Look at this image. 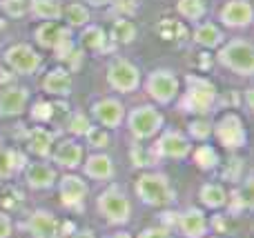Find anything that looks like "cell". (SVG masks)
<instances>
[{"label":"cell","mask_w":254,"mask_h":238,"mask_svg":"<svg viewBox=\"0 0 254 238\" xmlns=\"http://www.w3.org/2000/svg\"><path fill=\"white\" fill-rule=\"evenodd\" d=\"M216 60L225 67V69L234 71L239 76H252L254 71V51L252 43L246 38H234L228 45H223L216 56Z\"/></svg>","instance_id":"obj_1"},{"label":"cell","mask_w":254,"mask_h":238,"mask_svg":"<svg viewBox=\"0 0 254 238\" xmlns=\"http://www.w3.org/2000/svg\"><path fill=\"white\" fill-rule=\"evenodd\" d=\"M216 102V87L207 78L188 76V92H185L181 107L188 114H210Z\"/></svg>","instance_id":"obj_2"},{"label":"cell","mask_w":254,"mask_h":238,"mask_svg":"<svg viewBox=\"0 0 254 238\" xmlns=\"http://www.w3.org/2000/svg\"><path fill=\"white\" fill-rule=\"evenodd\" d=\"M136 194L145 205H152V207H163L174 200L172 185L163 174H143L136 183Z\"/></svg>","instance_id":"obj_3"},{"label":"cell","mask_w":254,"mask_h":238,"mask_svg":"<svg viewBox=\"0 0 254 238\" xmlns=\"http://www.w3.org/2000/svg\"><path fill=\"white\" fill-rule=\"evenodd\" d=\"M127 125H129V132L134 134L138 141H145V138H152L158 134V129H161V125H163V116L156 107L140 105L129 111Z\"/></svg>","instance_id":"obj_4"},{"label":"cell","mask_w":254,"mask_h":238,"mask_svg":"<svg viewBox=\"0 0 254 238\" xmlns=\"http://www.w3.org/2000/svg\"><path fill=\"white\" fill-rule=\"evenodd\" d=\"M107 83L112 89L121 94L134 92L140 85V71L136 65H131L125 58H114V60L107 65Z\"/></svg>","instance_id":"obj_5"},{"label":"cell","mask_w":254,"mask_h":238,"mask_svg":"<svg viewBox=\"0 0 254 238\" xmlns=\"http://www.w3.org/2000/svg\"><path fill=\"white\" fill-rule=\"evenodd\" d=\"M147 94L161 105L172 102L179 96V78H176L174 71L170 69H154L147 76V83H145Z\"/></svg>","instance_id":"obj_6"},{"label":"cell","mask_w":254,"mask_h":238,"mask_svg":"<svg viewBox=\"0 0 254 238\" xmlns=\"http://www.w3.org/2000/svg\"><path fill=\"white\" fill-rule=\"evenodd\" d=\"M98 212L114 225H121L129 218V200L119 187H110L107 191H103L98 196Z\"/></svg>","instance_id":"obj_7"},{"label":"cell","mask_w":254,"mask_h":238,"mask_svg":"<svg viewBox=\"0 0 254 238\" xmlns=\"http://www.w3.org/2000/svg\"><path fill=\"white\" fill-rule=\"evenodd\" d=\"M214 134L219 138V143L228 149H239V147L246 145V125L239 118L237 114L228 111L219 118V123L214 125Z\"/></svg>","instance_id":"obj_8"},{"label":"cell","mask_w":254,"mask_h":238,"mask_svg":"<svg viewBox=\"0 0 254 238\" xmlns=\"http://www.w3.org/2000/svg\"><path fill=\"white\" fill-rule=\"evenodd\" d=\"M4 62L11 67L16 74L29 76L40 67V56L29 47V45H13L4 51Z\"/></svg>","instance_id":"obj_9"},{"label":"cell","mask_w":254,"mask_h":238,"mask_svg":"<svg viewBox=\"0 0 254 238\" xmlns=\"http://www.w3.org/2000/svg\"><path fill=\"white\" fill-rule=\"evenodd\" d=\"M219 18L225 27H232V29L250 27V22H252L250 0H230V2H225L219 11Z\"/></svg>","instance_id":"obj_10"},{"label":"cell","mask_w":254,"mask_h":238,"mask_svg":"<svg viewBox=\"0 0 254 238\" xmlns=\"http://www.w3.org/2000/svg\"><path fill=\"white\" fill-rule=\"evenodd\" d=\"M92 116L103 127H119L123 123L125 109L121 105V100H116V98H101L92 105Z\"/></svg>","instance_id":"obj_11"},{"label":"cell","mask_w":254,"mask_h":238,"mask_svg":"<svg viewBox=\"0 0 254 238\" xmlns=\"http://www.w3.org/2000/svg\"><path fill=\"white\" fill-rule=\"evenodd\" d=\"M29 100V89L2 87L0 89V116H20Z\"/></svg>","instance_id":"obj_12"},{"label":"cell","mask_w":254,"mask_h":238,"mask_svg":"<svg viewBox=\"0 0 254 238\" xmlns=\"http://www.w3.org/2000/svg\"><path fill=\"white\" fill-rule=\"evenodd\" d=\"M27 232L31 234V238H58V221L52 212L38 209L29 216L27 221Z\"/></svg>","instance_id":"obj_13"},{"label":"cell","mask_w":254,"mask_h":238,"mask_svg":"<svg viewBox=\"0 0 254 238\" xmlns=\"http://www.w3.org/2000/svg\"><path fill=\"white\" fill-rule=\"evenodd\" d=\"M87 183L83 178L74 176V174H67L61 178V200L67 207H78L87 198Z\"/></svg>","instance_id":"obj_14"},{"label":"cell","mask_w":254,"mask_h":238,"mask_svg":"<svg viewBox=\"0 0 254 238\" xmlns=\"http://www.w3.org/2000/svg\"><path fill=\"white\" fill-rule=\"evenodd\" d=\"M158 151H161L163 156H167V158L181 160L190 154V143L185 141L183 134L170 129V132H165L161 136V141H158Z\"/></svg>","instance_id":"obj_15"},{"label":"cell","mask_w":254,"mask_h":238,"mask_svg":"<svg viewBox=\"0 0 254 238\" xmlns=\"http://www.w3.org/2000/svg\"><path fill=\"white\" fill-rule=\"evenodd\" d=\"M179 230L188 238H201L207 232V218L201 209L192 207L179 218Z\"/></svg>","instance_id":"obj_16"},{"label":"cell","mask_w":254,"mask_h":238,"mask_svg":"<svg viewBox=\"0 0 254 238\" xmlns=\"http://www.w3.org/2000/svg\"><path fill=\"white\" fill-rule=\"evenodd\" d=\"M43 89L47 94H52V96H61V98L69 96V92H71V74L67 69L56 67V69H52L47 76H45Z\"/></svg>","instance_id":"obj_17"},{"label":"cell","mask_w":254,"mask_h":238,"mask_svg":"<svg viewBox=\"0 0 254 238\" xmlns=\"http://www.w3.org/2000/svg\"><path fill=\"white\" fill-rule=\"evenodd\" d=\"M56 183V172L54 167L43 163H34L27 169V185L31 190H49V187Z\"/></svg>","instance_id":"obj_18"},{"label":"cell","mask_w":254,"mask_h":238,"mask_svg":"<svg viewBox=\"0 0 254 238\" xmlns=\"http://www.w3.org/2000/svg\"><path fill=\"white\" fill-rule=\"evenodd\" d=\"M85 172H87L89 178L110 181V178L114 176V163H112V158L105 154H94V156H89L87 165H85Z\"/></svg>","instance_id":"obj_19"},{"label":"cell","mask_w":254,"mask_h":238,"mask_svg":"<svg viewBox=\"0 0 254 238\" xmlns=\"http://www.w3.org/2000/svg\"><path fill=\"white\" fill-rule=\"evenodd\" d=\"M80 158H83V147L78 145V143L74 141H65L58 145V149L54 151V160H56L58 165H63V167H78Z\"/></svg>","instance_id":"obj_20"},{"label":"cell","mask_w":254,"mask_h":238,"mask_svg":"<svg viewBox=\"0 0 254 238\" xmlns=\"http://www.w3.org/2000/svg\"><path fill=\"white\" fill-rule=\"evenodd\" d=\"M29 11L43 20H58L63 16L61 0H29Z\"/></svg>","instance_id":"obj_21"},{"label":"cell","mask_w":254,"mask_h":238,"mask_svg":"<svg viewBox=\"0 0 254 238\" xmlns=\"http://www.w3.org/2000/svg\"><path fill=\"white\" fill-rule=\"evenodd\" d=\"M198 196H201L203 205H207V207H212V209H219V207H223V205H228V191H225V187L216 185V183L203 185Z\"/></svg>","instance_id":"obj_22"},{"label":"cell","mask_w":254,"mask_h":238,"mask_svg":"<svg viewBox=\"0 0 254 238\" xmlns=\"http://www.w3.org/2000/svg\"><path fill=\"white\" fill-rule=\"evenodd\" d=\"M194 40L203 47H219L223 43V31L214 25V22H203L194 31Z\"/></svg>","instance_id":"obj_23"},{"label":"cell","mask_w":254,"mask_h":238,"mask_svg":"<svg viewBox=\"0 0 254 238\" xmlns=\"http://www.w3.org/2000/svg\"><path fill=\"white\" fill-rule=\"evenodd\" d=\"M52 145H54V134L52 132H47V129H43V127L31 129V134H29V149L34 151V154L47 156L49 149H52Z\"/></svg>","instance_id":"obj_24"},{"label":"cell","mask_w":254,"mask_h":238,"mask_svg":"<svg viewBox=\"0 0 254 238\" xmlns=\"http://www.w3.org/2000/svg\"><path fill=\"white\" fill-rule=\"evenodd\" d=\"M20 167H22V156L13 149L0 147V178L11 176V174Z\"/></svg>","instance_id":"obj_25"},{"label":"cell","mask_w":254,"mask_h":238,"mask_svg":"<svg viewBox=\"0 0 254 238\" xmlns=\"http://www.w3.org/2000/svg\"><path fill=\"white\" fill-rule=\"evenodd\" d=\"M156 31L163 40H179V38H183V36H188L185 25L179 20H174V18H163V20L158 22Z\"/></svg>","instance_id":"obj_26"},{"label":"cell","mask_w":254,"mask_h":238,"mask_svg":"<svg viewBox=\"0 0 254 238\" xmlns=\"http://www.w3.org/2000/svg\"><path fill=\"white\" fill-rule=\"evenodd\" d=\"M58 31H61V25H58V22H54V20L43 22L34 34L36 43H38L43 49H52L54 43H56V38H58Z\"/></svg>","instance_id":"obj_27"},{"label":"cell","mask_w":254,"mask_h":238,"mask_svg":"<svg viewBox=\"0 0 254 238\" xmlns=\"http://www.w3.org/2000/svg\"><path fill=\"white\" fill-rule=\"evenodd\" d=\"M112 38H114L116 43H121V45L134 43V38H136L134 22H129L127 18H119V20H114V27H112Z\"/></svg>","instance_id":"obj_28"},{"label":"cell","mask_w":254,"mask_h":238,"mask_svg":"<svg viewBox=\"0 0 254 238\" xmlns=\"http://www.w3.org/2000/svg\"><path fill=\"white\" fill-rule=\"evenodd\" d=\"M63 16L69 27H85L89 22V9L80 2H71L67 9H63Z\"/></svg>","instance_id":"obj_29"},{"label":"cell","mask_w":254,"mask_h":238,"mask_svg":"<svg viewBox=\"0 0 254 238\" xmlns=\"http://www.w3.org/2000/svg\"><path fill=\"white\" fill-rule=\"evenodd\" d=\"M176 9H179V13L183 18L196 22L205 16V0H179Z\"/></svg>","instance_id":"obj_30"},{"label":"cell","mask_w":254,"mask_h":238,"mask_svg":"<svg viewBox=\"0 0 254 238\" xmlns=\"http://www.w3.org/2000/svg\"><path fill=\"white\" fill-rule=\"evenodd\" d=\"M54 51H56V58L58 60H65L69 56V51L74 49V36H71V27H61L58 31V38L54 43Z\"/></svg>","instance_id":"obj_31"},{"label":"cell","mask_w":254,"mask_h":238,"mask_svg":"<svg viewBox=\"0 0 254 238\" xmlns=\"http://www.w3.org/2000/svg\"><path fill=\"white\" fill-rule=\"evenodd\" d=\"M83 45L89 49H96V51H103L107 45V38H105V31H103V27L98 25H92L87 27V29L83 31Z\"/></svg>","instance_id":"obj_32"},{"label":"cell","mask_w":254,"mask_h":238,"mask_svg":"<svg viewBox=\"0 0 254 238\" xmlns=\"http://www.w3.org/2000/svg\"><path fill=\"white\" fill-rule=\"evenodd\" d=\"M194 160H196V165L201 169H214V165L219 163V156H216V151L212 149L210 145H203V147H198L196 149Z\"/></svg>","instance_id":"obj_33"},{"label":"cell","mask_w":254,"mask_h":238,"mask_svg":"<svg viewBox=\"0 0 254 238\" xmlns=\"http://www.w3.org/2000/svg\"><path fill=\"white\" fill-rule=\"evenodd\" d=\"M0 7H2V11L7 13L9 18H20V16H25L27 13L29 2H27V0H2Z\"/></svg>","instance_id":"obj_34"},{"label":"cell","mask_w":254,"mask_h":238,"mask_svg":"<svg viewBox=\"0 0 254 238\" xmlns=\"http://www.w3.org/2000/svg\"><path fill=\"white\" fill-rule=\"evenodd\" d=\"M31 118L34 120H43V123H47V120L54 118V105L47 100H38L34 105V109H31Z\"/></svg>","instance_id":"obj_35"},{"label":"cell","mask_w":254,"mask_h":238,"mask_svg":"<svg viewBox=\"0 0 254 238\" xmlns=\"http://www.w3.org/2000/svg\"><path fill=\"white\" fill-rule=\"evenodd\" d=\"M190 134H192L194 138H198V141H205V138L212 134V125L203 118L192 120V123H190Z\"/></svg>","instance_id":"obj_36"},{"label":"cell","mask_w":254,"mask_h":238,"mask_svg":"<svg viewBox=\"0 0 254 238\" xmlns=\"http://www.w3.org/2000/svg\"><path fill=\"white\" fill-rule=\"evenodd\" d=\"M89 127H92V123H89V118L83 116V114H76L74 118L69 120V132L74 134V136H78V134H87Z\"/></svg>","instance_id":"obj_37"},{"label":"cell","mask_w":254,"mask_h":238,"mask_svg":"<svg viewBox=\"0 0 254 238\" xmlns=\"http://www.w3.org/2000/svg\"><path fill=\"white\" fill-rule=\"evenodd\" d=\"M85 136H87V141L92 143L94 147H107V143H110V134H107L105 129L89 127V132L85 134Z\"/></svg>","instance_id":"obj_38"},{"label":"cell","mask_w":254,"mask_h":238,"mask_svg":"<svg viewBox=\"0 0 254 238\" xmlns=\"http://www.w3.org/2000/svg\"><path fill=\"white\" fill-rule=\"evenodd\" d=\"M131 160L136 163V167H145V165H149V160H152V156H149L147 149H143V147H131Z\"/></svg>","instance_id":"obj_39"},{"label":"cell","mask_w":254,"mask_h":238,"mask_svg":"<svg viewBox=\"0 0 254 238\" xmlns=\"http://www.w3.org/2000/svg\"><path fill=\"white\" fill-rule=\"evenodd\" d=\"M138 238H170V230L165 227H147L138 234Z\"/></svg>","instance_id":"obj_40"},{"label":"cell","mask_w":254,"mask_h":238,"mask_svg":"<svg viewBox=\"0 0 254 238\" xmlns=\"http://www.w3.org/2000/svg\"><path fill=\"white\" fill-rule=\"evenodd\" d=\"M63 62H69V67H71V69H78V67L80 65H83V51H80V49H71V51H69V56H67L65 58V60H63Z\"/></svg>","instance_id":"obj_41"},{"label":"cell","mask_w":254,"mask_h":238,"mask_svg":"<svg viewBox=\"0 0 254 238\" xmlns=\"http://www.w3.org/2000/svg\"><path fill=\"white\" fill-rule=\"evenodd\" d=\"M11 234V218L9 214H0V238H9Z\"/></svg>","instance_id":"obj_42"},{"label":"cell","mask_w":254,"mask_h":238,"mask_svg":"<svg viewBox=\"0 0 254 238\" xmlns=\"http://www.w3.org/2000/svg\"><path fill=\"white\" fill-rule=\"evenodd\" d=\"M116 11H121V13H134L136 11L134 0H119V4H116Z\"/></svg>","instance_id":"obj_43"},{"label":"cell","mask_w":254,"mask_h":238,"mask_svg":"<svg viewBox=\"0 0 254 238\" xmlns=\"http://www.w3.org/2000/svg\"><path fill=\"white\" fill-rule=\"evenodd\" d=\"M110 2H114V0H89V4H94V7H107Z\"/></svg>","instance_id":"obj_44"},{"label":"cell","mask_w":254,"mask_h":238,"mask_svg":"<svg viewBox=\"0 0 254 238\" xmlns=\"http://www.w3.org/2000/svg\"><path fill=\"white\" fill-rule=\"evenodd\" d=\"M74 238H94V234L89 230H83V232H78V234H74Z\"/></svg>","instance_id":"obj_45"},{"label":"cell","mask_w":254,"mask_h":238,"mask_svg":"<svg viewBox=\"0 0 254 238\" xmlns=\"http://www.w3.org/2000/svg\"><path fill=\"white\" fill-rule=\"evenodd\" d=\"M110 238H131V236L125 234V232H121V234H114V236H110Z\"/></svg>","instance_id":"obj_46"}]
</instances>
